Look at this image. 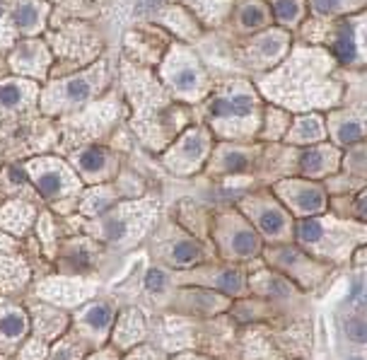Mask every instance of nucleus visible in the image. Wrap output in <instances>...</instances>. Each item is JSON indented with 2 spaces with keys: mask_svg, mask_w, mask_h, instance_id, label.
Instances as JSON below:
<instances>
[{
  "mask_svg": "<svg viewBox=\"0 0 367 360\" xmlns=\"http://www.w3.org/2000/svg\"><path fill=\"white\" fill-rule=\"evenodd\" d=\"M44 51H41V44H25L20 46V51L13 56L15 66L20 70H41V66H44Z\"/></svg>",
  "mask_w": 367,
  "mask_h": 360,
  "instance_id": "412c9836",
  "label": "nucleus"
},
{
  "mask_svg": "<svg viewBox=\"0 0 367 360\" xmlns=\"http://www.w3.org/2000/svg\"><path fill=\"white\" fill-rule=\"evenodd\" d=\"M215 283H218V288L227 295H239L242 291H244V276H242L239 271H232V269L220 271V274L215 276Z\"/></svg>",
  "mask_w": 367,
  "mask_h": 360,
  "instance_id": "bb28decb",
  "label": "nucleus"
},
{
  "mask_svg": "<svg viewBox=\"0 0 367 360\" xmlns=\"http://www.w3.org/2000/svg\"><path fill=\"white\" fill-rule=\"evenodd\" d=\"M346 336L355 344H367V322L363 317H351L346 322Z\"/></svg>",
  "mask_w": 367,
  "mask_h": 360,
  "instance_id": "7c9ffc66",
  "label": "nucleus"
},
{
  "mask_svg": "<svg viewBox=\"0 0 367 360\" xmlns=\"http://www.w3.org/2000/svg\"><path fill=\"white\" fill-rule=\"evenodd\" d=\"M0 17H3V8H0Z\"/></svg>",
  "mask_w": 367,
  "mask_h": 360,
  "instance_id": "de8ad7c7",
  "label": "nucleus"
},
{
  "mask_svg": "<svg viewBox=\"0 0 367 360\" xmlns=\"http://www.w3.org/2000/svg\"><path fill=\"white\" fill-rule=\"evenodd\" d=\"M281 44L283 39L278 37V34H266V37L259 41V49H261L264 56H276L278 51H281Z\"/></svg>",
  "mask_w": 367,
  "mask_h": 360,
  "instance_id": "4c0bfd02",
  "label": "nucleus"
},
{
  "mask_svg": "<svg viewBox=\"0 0 367 360\" xmlns=\"http://www.w3.org/2000/svg\"><path fill=\"white\" fill-rule=\"evenodd\" d=\"M218 242L225 257L230 259H252L261 252V235L252 227L244 218L225 215L218 220Z\"/></svg>",
  "mask_w": 367,
  "mask_h": 360,
  "instance_id": "7ed1b4c3",
  "label": "nucleus"
},
{
  "mask_svg": "<svg viewBox=\"0 0 367 360\" xmlns=\"http://www.w3.org/2000/svg\"><path fill=\"white\" fill-rule=\"evenodd\" d=\"M32 327L34 336L41 341H56L58 336H63V332L68 329V317L63 315L56 307H32Z\"/></svg>",
  "mask_w": 367,
  "mask_h": 360,
  "instance_id": "9b49d317",
  "label": "nucleus"
},
{
  "mask_svg": "<svg viewBox=\"0 0 367 360\" xmlns=\"http://www.w3.org/2000/svg\"><path fill=\"white\" fill-rule=\"evenodd\" d=\"M97 286L80 279H68V276H56V279H46L44 283H39L37 293L41 300L53 303L58 307H73L82 303V300L92 298Z\"/></svg>",
  "mask_w": 367,
  "mask_h": 360,
  "instance_id": "39448f33",
  "label": "nucleus"
},
{
  "mask_svg": "<svg viewBox=\"0 0 367 360\" xmlns=\"http://www.w3.org/2000/svg\"><path fill=\"white\" fill-rule=\"evenodd\" d=\"M322 121L315 119V116H307V119H302L298 123V128H295V135H298L300 140H319L322 138Z\"/></svg>",
  "mask_w": 367,
  "mask_h": 360,
  "instance_id": "c756f323",
  "label": "nucleus"
},
{
  "mask_svg": "<svg viewBox=\"0 0 367 360\" xmlns=\"http://www.w3.org/2000/svg\"><path fill=\"white\" fill-rule=\"evenodd\" d=\"M276 15L283 22H293L300 15V3L298 0H276Z\"/></svg>",
  "mask_w": 367,
  "mask_h": 360,
  "instance_id": "473e14b6",
  "label": "nucleus"
},
{
  "mask_svg": "<svg viewBox=\"0 0 367 360\" xmlns=\"http://www.w3.org/2000/svg\"><path fill=\"white\" fill-rule=\"evenodd\" d=\"M29 329L27 315L20 310V307H10V310L3 312L0 317V344L3 346H15L25 339Z\"/></svg>",
  "mask_w": 367,
  "mask_h": 360,
  "instance_id": "2eb2a0df",
  "label": "nucleus"
},
{
  "mask_svg": "<svg viewBox=\"0 0 367 360\" xmlns=\"http://www.w3.org/2000/svg\"><path fill=\"white\" fill-rule=\"evenodd\" d=\"M87 360H118L116 356V351H111V348H106V351H97V353H92Z\"/></svg>",
  "mask_w": 367,
  "mask_h": 360,
  "instance_id": "a19ab883",
  "label": "nucleus"
},
{
  "mask_svg": "<svg viewBox=\"0 0 367 360\" xmlns=\"http://www.w3.org/2000/svg\"><path fill=\"white\" fill-rule=\"evenodd\" d=\"M87 344L80 339L78 334L75 336H68L66 341H61V344H56L53 348V353H49V360H80L82 358V348Z\"/></svg>",
  "mask_w": 367,
  "mask_h": 360,
  "instance_id": "5701e85b",
  "label": "nucleus"
},
{
  "mask_svg": "<svg viewBox=\"0 0 367 360\" xmlns=\"http://www.w3.org/2000/svg\"><path fill=\"white\" fill-rule=\"evenodd\" d=\"M126 360H164V356L150 346H135V348H131V353L126 356Z\"/></svg>",
  "mask_w": 367,
  "mask_h": 360,
  "instance_id": "e433bc0d",
  "label": "nucleus"
},
{
  "mask_svg": "<svg viewBox=\"0 0 367 360\" xmlns=\"http://www.w3.org/2000/svg\"><path fill=\"white\" fill-rule=\"evenodd\" d=\"M34 220V208L25 201H10L0 208V227L13 235H25Z\"/></svg>",
  "mask_w": 367,
  "mask_h": 360,
  "instance_id": "4468645a",
  "label": "nucleus"
},
{
  "mask_svg": "<svg viewBox=\"0 0 367 360\" xmlns=\"http://www.w3.org/2000/svg\"><path fill=\"white\" fill-rule=\"evenodd\" d=\"M336 225H339V223L329 225V223L322 220V218H305V220H300L298 227H295V237H298L300 244L307 247V249L322 254V257H329V259H339L351 249V244L358 240V232L363 227H355L346 223L341 232L336 235L334 232Z\"/></svg>",
  "mask_w": 367,
  "mask_h": 360,
  "instance_id": "f03ea898",
  "label": "nucleus"
},
{
  "mask_svg": "<svg viewBox=\"0 0 367 360\" xmlns=\"http://www.w3.org/2000/svg\"><path fill=\"white\" fill-rule=\"evenodd\" d=\"M312 3H315L319 13H334V10H339L341 0H312Z\"/></svg>",
  "mask_w": 367,
  "mask_h": 360,
  "instance_id": "ea45409f",
  "label": "nucleus"
},
{
  "mask_svg": "<svg viewBox=\"0 0 367 360\" xmlns=\"http://www.w3.org/2000/svg\"><path fill=\"white\" fill-rule=\"evenodd\" d=\"M29 276H32L29 274V266L20 257H5V254H0V288L5 293L22 288L29 281Z\"/></svg>",
  "mask_w": 367,
  "mask_h": 360,
  "instance_id": "dca6fc26",
  "label": "nucleus"
},
{
  "mask_svg": "<svg viewBox=\"0 0 367 360\" xmlns=\"http://www.w3.org/2000/svg\"><path fill=\"white\" fill-rule=\"evenodd\" d=\"M222 167L227 169V172H242V169H247V157L242 155V152H227Z\"/></svg>",
  "mask_w": 367,
  "mask_h": 360,
  "instance_id": "58836bf2",
  "label": "nucleus"
},
{
  "mask_svg": "<svg viewBox=\"0 0 367 360\" xmlns=\"http://www.w3.org/2000/svg\"><path fill=\"white\" fill-rule=\"evenodd\" d=\"M300 169L307 174H322L327 169V155L322 150H305L300 155Z\"/></svg>",
  "mask_w": 367,
  "mask_h": 360,
  "instance_id": "c85d7f7f",
  "label": "nucleus"
},
{
  "mask_svg": "<svg viewBox=\"0 0 367 360\" xmlns=\"http://www.w3.org/2000/svg\"><path fill=\"white\" fill-rule=\"evenodd\" d=\"M92 257H94V249L90 242H87V244L85 242H75V244H70L66 249V264L70 269H78V271L90 269L94 261Z\"/></svg>",
  "mask_w": 367,
  "mask_h": 360,
  "instance_id": "4be33fe9",
  "label": "nucleus"
},
{
  "mask_svg": "<svg viewBox=\"0 0 367 360\" xmlns=\"http://www.w3.org/2000/svg\"><path fill=\"white\" fill-rule=\"evenodd\" d=\"M353 360H363V358H353Z\"/></svg>",
  "mask_w": 367,
  "mask_h": 360,
  "instance_id": "09e8293b",
  "label": "nucleus"
},
{
  "mask_svg": "<svg viewBox=\"0 0 367 360\" xmlns=\"http://www.w3.org/2000/svg\"><path fill=\"white\" fill-rule=\"evenodd\" d=\"M271 261L281 271H286L288 276H293L295 281H302V286H312V283L324 274V266H319L310 257H305V254L298 249H290V247L276 249Z\"/></svg>",
  "mask_w": 367,
  "mask_h": 360,
  "instance_id": "1a4fd4ad",
  "label": "nucleus"
},
{
  "mask_svg": "<svg viewBox=\"0 0 367 360\" xmlns=\"http://www.w3.org/2000/svg\"><path fill=\"white\" fill-rule=\"evenodd\" d=\"M114 346L116 348H133L145 336V320L138 310H123L114 320Z\"/></svg>",
  "mask_w": 367,
  "mask_h": 360,
  "instance_id": "f8f14e48",
  "label": "nucleus"
},
{
  "mask_svg": "<svg viewBox=\"0 0 367 360\" xmlns=\"http://www.w3.org/2000/svg\"><path fill=\"white\" fill-rule=\"evenodd\" d=\"M174 360H205V358H196V356H191V353H186V356H176Z\"/></svg>",
  "mask_w": 367,
  "mask_h": 360,
  "instance_id": "49530a36",
  "label": "nucleus"
},
{
  "mask_svg": "<svg viewBox=\"0 0 367 360\" xmlns=\"http://www.w3.org/2000/svg\"><path fill=\"white\" fill-rule=\"evenodd\" d=\"M111 327H114V310L106 303H92L82 307L75 317V332L90 346H102Z\"/></svg>",
  "mask_w": 367,
  "mask_h": 360,
  "instance_id": "423d86ee",
  "label": "nucleus"
},
{
  "mask_svg": "<svg viewBox=\"0 0 367 360\" xmlns=\"http://www.w3.org/2000/svg\"><path fill=\"white\" fill-rule=\"evenodd\" d=\"M157 5V0H138V13H143V10H152Z\"/></svg>",
  "mask_w": 367,
  "mask_h": 360,
  "instance_id": "37998d69",
  "label": "nucleus"
},
{
  "mask_svg": "<svg viewBox=\"0 0 367 360\" xmlns=\"http://www.w3.org/2000/svg\"><path fill=\"white\" fill-rule=\"evenodd\" d=\"M29 97V90L25 82H17V80H5L0 85V107L3 109H15L20 107L22 102Z\"/></svg>",
  "mask_w": 367,
  "mask_h": 360,
  "instance_id": "aec40b11",
  "label": "nucleus"
},
{
  "mask_svg": "<svg viewBox=\"0 0 367 360\" xmlns=\"http://www.w3.org/2000/svg\"><path fill=\"white\" fill-rule=\"evenodd\" d=\"M355 208H358V215H360V218H365V220H367V196L360 198Z\"/></svg>",
  "mask_w": 367,
  "mask_h": 360,
  "instance_id": "79ce46f5",
  "label": "nucleus"
},
{
  "mask_svg": "<svg viewBox=\"0 0 367 360\" xmlns=\"http://www.w3.org/2000/svg\"><path fill=\"white\" fill-rule=\"evenodd\" d=\"M145 288L150 293H162L164 288H167V276H164V271L159 269H150L145 274Z\"/></svg>",
  "mask_w": 367,
  "mask_h": 360,
  "instance_id": "72a5a7b5",
  "label": "nucleus"
},
{
  "mask_svg": "<svg viewBox=\"0 0 367 360\" xmlns=\"http://www.w3.org/2000/svg\"><path fill=\"white\" fill-rule=\"evenodd\" d=\"M360 135H363V126H360L358 121L341 123V128H339V140L341 143H353V140H358Z\"/></svg>",
  "mask_w": 367,
  "mask_h": 360,
  "instance_id": "f704fd0d",
  "label": "nucleus"
},
{
  "mask_svg": "<svg viewBox=\"0 0 367 360\" xmlns=\"http://www.w3.org/2000/svg\"><path fill=\"white\" fill-rule=\"evenodd\" d=\"M247 213L254 218V227L259 235H264L269 242H281L290 235V215L273 201H261V203H252Z\"/></svg>",
  "mask_w": 367,
  "mask_h": 360,
  "instance_id": "0eeeda50",
  "label": "nucleus"
},
{
  "mask_svg": "<svg viewBox=\"0 0 367 360\" xmlns=\"http://www.w3.org/2000/svg\"><path fill=\"white\" fill-rule=\"evenodd\" d=\"M283 198L298 215H317L327 208V196L319 186L312 184H288L283 186Z\"/></svg>",
  "mask_w": 367,
  "mask_h": 360,
  "instance_id": "9d476101",
  "label": "nucleus"
},
{
  "mask_svg": "<svg viewBox=\"0 0 367 360\" xmlns=\"http://www.w3.org/2000/svg\"><path fill=\"white\" fill-rule=\"evenodd\" d=\"M15 242L10 240V235H0V249H13Z\"/></svg>",
  "mask_w": 367,
  "mask_h": 360,
  "instance_id": "c03bdc74",
  "label": "nucleus"
},
{
  "mask_svg": "<svg viewBox=\"0 0 367 360\" xmlns=\"http://www.w3.org/2000/svg\"><path fill=\"white\" fill-rule=\"evenodd\" d=\"M155 208L145 203H126L121 208L106 213L97 225H92L90 230L97 235L99 240L106 244L114 247H126L133 244L143 237V232L150 227Z\"/></svg>",
  "mask_w": 367,
  "mask_h": 360,
  "instance_id": "f257e3e1",
  "label": "nucleus"
},
{
  "mask_svg": "<svg viewBox=\"0 0 367 360\" xmlns=\"http://www.w3.org/2000/svg\"><path fill=\"white\" fill-rule=\"evenodd\" d=\"M355 303H358L360 310H365V312H367V286L363 288V293H360V298L355 300Z\"/></svg>",
  "mask_w": 367,
  "mask_h": 360,
  "instance_id": "a18cd8bd",
  "label": "nucleus"
},
{
  "mask_svg": "<svg viewBox=\"0 0 367 360\" xmlns=\"http://www.w3.org/2000/svg\"><path fill=\"white\" fill-rule=\"evenodd\" d=\"M22 360H46L49 358V348H46V341L41 339H32L29 344L22 348Z\"/></svg>",
  "mask_w": 367,
  "mask_h": 360,
  "instance_id": "2f4dec72",
  "label": "nucleus"
},
{
  "mask_svg": "<svg viewBox=\"0 0 367 360\" xmlns=\"http://www.w3.org/2000/svg\"><path fill=\"white\" fill-rule=\"evenodd\" d=\"M205 147H208V140H205L203 133H198V131L186 133L174 150V162H169V164L176 169V172H188V169H193L201 160H203Z\"/></svg>",
  "mask_w": 367,
  "mask_h": 360,
  "instance_id": "ddd939ff",
  "label": "nucleus"
},
{
  "mask_svg": "<svg viewBox=\"0 0 367 360\" xmlns=\"http://www.w3.org/2000/svg\"><path fill=\"white\" fill-rule=\"evenodd\" d=\"M155 252L164 264H169L174 269H191L203 257V249H201L198 242L179 232V230H169L167 237L162 235L155 244Z\"/></svg>",
  "mask_w": 367,
  "mask_h": 360,
  "instance_id": "20e7f679",
  "label": "nucleus"
},
{
  "mask_svg": "<svg viewBox=\"0 0 367 360\" xmlns=\"http://www.w3.org/2000/svg\"><path fill=\"white\" fill-rule=\"evenodd\" d=\"M264 22V10L256 8V5H247L242 10V25L244 27H259Z\"/></svg>",
  "mask_w": 367,
  "mask_h": 360,
  "instance_id": "c9c22d12",
  "label": "nucleus"
},
{
  "mask_svg": "<svg viewBox=\"0 0 367 360\" xmlns=\"http://www.w3.org/2000/svg\"><path fill=\"white\" fill-rule=\"evenodd\" d=\"M106 162H109V157H106L102 147H87L78 157V167L87 179H99L106 172Z\"/></svg>",
  "mask_w": 367,
  "mask_h": 360,
  "instance_id": "f3484780",
  "label": "nucleus"
},
{
  "mask_svg": "<svg viewBox=\"0 0 367 360\" xmlns=\"http://www.w3.org/2000/svg\"><path fill=\"white\" fill-rule=\"evenodd\" d=\"M41 22V10L34 3H22L15 10V25L20 29H37Z\"/></svg>",
  "mask_w": 367,
  "mask_h": 360,
  "instance_id": "cd10ccee",
  "label": "nucleus"
},
{
  "mask_svg": "<svg viewBox=\"0 0 367 360\" xmlns=\"http://www.w3.org/2000/svg\"><path fill=\"white\" fill-rule=\"evenodd\" d=\"M254 109V99L249 94H235L227 99H218L213 104V114L215 116H249Z\"/></svg>",
  "mask_w": 367,
  "mask_h": 360,
  "instance_id": "6ab92c4d",
  "label": "nucleus"
},
{
  "mask_svg": "<svg viewBox=\"0 0 367 360\" xmlns=\"http://www.w3.org/2000/svg\"><path fill=\"white\" fill-rule=\"evenodd\" d=\"M171 82L179 92H193L198 87V70L191 66V63H184L174 70L171 75Z\"/></svg>",
  "mask_w": 367,
  "mask_h": 360,
  "instance_id": "a878e982",
  "label": "nucleus"
},
{
  "mask_svg": "<svg viewBox=\"0 0 367 360\" xmlns=\"http://www.w3.org/2000/svg\"><path fill=\"white\" fill-rule=\"evenodd\" d=\"M32 179H34V186L39 189L41 196L49 198V201L63 198L66 193H70L75 186H78L75 176L70 174L63 164H56V160H51V164H34Z\"/></svg>",
  "mask_w": 367,
  "mask_h": 360,
  "instance_id": "6e6552de",
  "label": "nucleus"
},
{
  "mask_svg": "<svg viewBox=\"0 0 367 360\" xmlns=\"http://www.w3.org/2000/svg\"><path fill=\"white\" fill-rule=\"evenodd\" d=\"M336 56H339V61H343V63H348L355 58V37H353L351 25L339 27V37H336Z\"/></svg>",
  "mask_w": 367,
  "mask_h": 360,
  "instance_id": "393cba45",
  "label": "nucleus"
},
{
  "mask_svg": "<svg viewBox=\"0 0 367 360\" xmlns=\"http://www.w3.org/2000/svg\"><path fill=\"white\" fill-rule=\"evenodd\" d=\"M116 203V191L114 189H92V191L85 193V201H82V213L85 215H99L104 210H109L111 206Z\"/></svg>",
  "mask_w": 367,
  "mask_h": 360,
  "instance_id": "a211bd4d",
  "label": "nucleus"
},
{
  "mask_svg": "<svg viewBox=\"0 0 367 360\" xmlns=\"http://www.w3.org/2000/svg\"><path fill=\"white\" fill-rule=\"evenodd\" d=\"M92 82L90 78H70L63 82V99L66 102H85L92 94Z\"/></svg>",
  "mask_w": 367,
  "mask_h": 360,
  "instance_id": "b1692460",
  "label": "nucleus"
}]
</instances>
